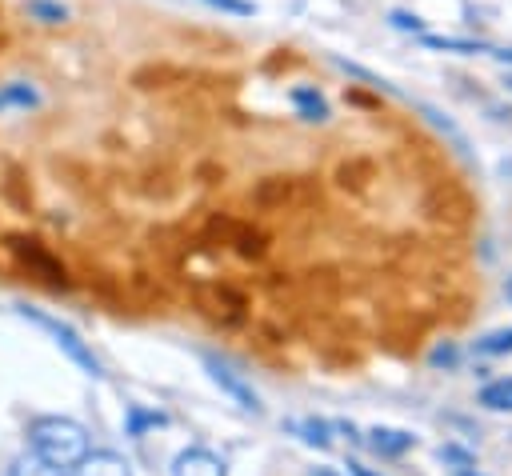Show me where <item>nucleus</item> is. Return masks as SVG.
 Segmentation results:
<instances>
[{
  "instance_id": "nucleus-14",
  "label": "nucleus",
  "mask_w": 512,
  "mask_h": 476,
  "mask_svg": "<svg viewBox=\"0 0 512 476\" xmlns=\"http://www.w3.org/2000/svg\"><path fill=\"white\" fill-rule=\"evenodd\" d=\"M312 476H336V472H328V468H316V472H312Z\"/></svg>"
},
{
  "instance_id": "nucleus-12",
  "label": "nucleus",
  "mask_w": 512,
  "mask_h": 476,
  "mask_svg": "<svg viewBox=\"0 0 512 476\" xmlns=\"http://www.w3.org/2000/svg\"><path fill=\"white\" fill-rule=\"evenodd\" d=\"M12 104H16V108H28V104H36V92H32L28 84H8V88L0 92V112L12 108Z\"/></svg>"
},
{
  "instance_id": "nucleus-7",
  "label": "nucleus",
  "mask_w": 512,
  "mask_h": 476,
  "mask_svg": "<svg viewBox=\"0 0 512 476\" xmlns=\"http://www.w3.org/2000/svg\"><path fill=\"white\" fill-rule=\"evenodd\" d=\"M8 476H68V472L56 468V464H48V460H40L36 452H24V456L12 460V472Z\"/></svg>"
},
{
  "instance_id": "nucleus-6",
  "label": "nucleus",
  "mask_w": 512,
  "mask_h": 476,
  "mask_svg": "<svg viewBox=\"0 0 512 476\" xmlns=\"http://www.w3.org/2000/svg\"><path fill=\"white\" fill-rule=\"evenodd\" d=\"M368 448L380 452V456H400V452L412 448V436L400 432V428H372L368 432Z\"/></svg>"
},
{
  "instance_id": "nucleus-15",
  "label": "nucleus",
  "mask_w": 512,
  "mask_h": 476,
  "mask_svg": "<svg viewBox=\"0 0 512 476\" xmlns=\"http://www.w3.org/2000/svg\"><path fill=\"white\" fill-rule=\"evenodd\" d=\"M508 300H512V280H508Z\"/></svg>"
},
{
  "instance_id": "nucleus-4",
  "label": "nucleus",
  "mask_w": 512,
  "mask_h": 476,
  "mask_svg": "<svg viewBox=\"0 0 512 476\" xmlns=\"http://www.w3.org/2000/svg\"><path fill=\"white\" fill-rule=\"evenodd\" d=\"M172 476H228L224 460L208 448H184L176 460H172Z\"/></svg>"
},
{
  "instance_id": "nucleus-2",
  "label": "nucleus",
  "mask_w": 512,
  "mask_h": 476,
  "mask_svg": "<svg viewBox=\"0 0 512 476\" xmlns=\"http://www.w3.org/2000/svg\"><path fill=\"white\" fill-rule=\"evenodd\" d=\"M20 316H24V320H32L36 328H44V332H48V336H52V340H56V344H60V348H64V352H68V356H72V360H76L84 372L100 376V360L92 356V348H88V344H84V340H80V336H76L68 324H60V320H52V316H44V312L28 308V304H20Z\"/></svg>"
},
{
  "instance_id": "nucleus-13",
  "label": "nucleus",
  "mask_w": 512,
  "mask_h": 476,
  "mask_svg": "<svg viewBox=\"0 0 512 476\" xmlns=\"http://www.w3.org/2000/svg\"><path fill=\"white\" fill-rule=\"evenodd\" d=\"M212 4H220L228 12H252V4H244V0H212Z\"/></svg>"
},
{
  "instance_id": "nucleus-3",
  "label": "nucleus",
  "mask_w": 512,
  "mask_h": 476,
  "mask_svg": "<svg viewBox=\"0 0 512 476\" xmlns=\"http://www.w3.org/2000/svg\"><path fill=\"white\" fill-rule=\"evenodd\" d=\"M204 364H208V372H212V380L228 392V396H236L240 400V408H248V412H260V400H256V392L244 384V376L232 368V364H224V360H216V356H204Z\"/></svg>"
},
{
  "instance_id": "nucleus-9",
  "label": "nucleus",
  "mask_w": 512,
  "mask_h": 476,
  "mask_svg": "<svg viewBox=\"0 0 512 476\" xmlns=\"http://www.w3.org/2000/svg\"><path fill=\"white\" fill-rule=\"evenodd\" d=\"M292 100H296V108H300V116H304V120H324V116H328L324 96H320V92H312V88H296V92H292Z\"/></svg>"
},
{
  "instance_id": "nucleus-5",
  "label": "nucleus",
  "mask_w": 512,
  "mask_h": 476,
  "mask_svg": "<svg viewBox=\"0 0 512 476\" xmlns=\"http://www.w3.org/2000/svg\"><path fill=\"white\" fill-rule=\"evenodd\" d=\"M68 476H132L128 460L120 452H108V448H88L84 460L68 472Z\"/></svg>"
},
{
  "instance_id": "nucleus-8",
  "label": "nucleus",
  "mask_w": 512,
  "mask_h": 476,
  "mask_svg": "<svg viewBox=\"0 0 512 476\" xmlns=\"http://www.w3.org/2000/svg\"><path fill=\"white\" fill-rule=\"evenodd\" d=\"M480 404L496 412H512V380H492L480 388Z\"/></svg>"
},
{
  "instance_id": "nucleus-10",
  "label": "nucleus",
  "mask_w": 512,
  "mask_h": 476,
  "mask_svg": "<svg viewBox=\"0 0 512 476\" xmlns=\"http://www.w3.org/2000/svg\"><path fill=\"white\" fill-rule=\"evenodd\" d=\"M476 352L480 356H504V352H512V328H500V332L480 336L476 340Z\"/></svg>"
},
{
  "instance_id": "nucleus-1",
  "label": "nucleus",
  "mask_w": 512,
  "mask_h": 476,
  "mask_svg": "<svg viewBox=\"0 0 512 476\" xmlns=\"http://www.w3.org/2000/svg\"><path fill=\"white\" fill-rule=\"evenodd\" d=\"M28 444H32V452L40 460H48V464H56L64 472H72L84 460V452L92 448L88 428L80 420H72V416H36L28 424Z\"/></svg>"
},
{
  "instance_id": "nucleus-11",
  "label": "nucleus",
  "mask_w": 512,
  "mask_h": 476,
  "mask_svg": "<svg viewBox=\"0 0 512 476\" xmlns=\"http://www.w3.org/2000/svg\"><path fill=\"white\" fill-rule=\"evenodd\" d=\"M28 12H32L36 20H44V24H60V20L68 16V8L56 4V0H28Z\"/></svg>"
}]
</instances>
